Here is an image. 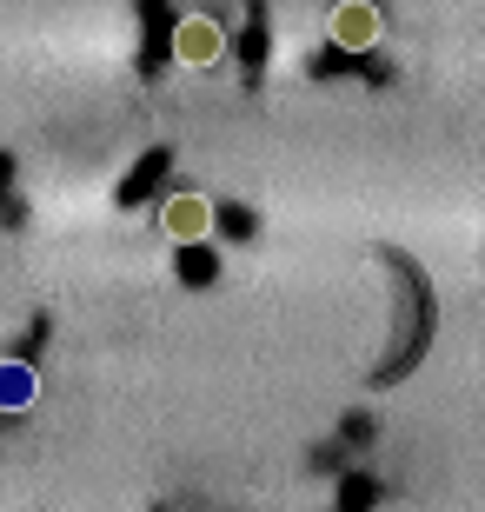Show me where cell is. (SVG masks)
Returning <instances> with one entry per match:
<instances>
[{
  "instance_id": "obj_1",
  "label": "cell",
  "mask_w": 485,
  "mask_h": 512,
  "mask_svg": "<svg viewBox=\"0 0 485 512\" xmlns=\"http://www.w3.org/2000/svg\"><path fill=\"white\" fill-rule=\"evenodd\" d=\"M173 60L180 67H220L226 60V27L220 20H206V14H187V20H173Z\"/></svg>"
},
{
  "instance_id": "obj_2",
  "label": "cell",
  "mask_w": 485,
  "mask_h": 512,
  "mask_svg": "<svg viewBox=\"0 0 485 512\" xmlns=\"http://www.w3.org/2000/svg\"><path fill=\"white\" fill-rule=\"evenodd\" d=\"M326 34H333V47H346V54H366L379 40V7L373 0H339L333 14H326Z\"/></svg>"
},
{
  "instance_id": "obj_3",
  "label": "cell",
  "mask_w": 485,
  "mask_h": 512,
  "mask_svg": "<svg viewBox=\"0 0 485 512\" xmlns=\"http://www.w3.org/2000/svg\"><path fill=\"white\" fill-rule=\"evenodd\" d=\"M167 233L173 240H200V233H213V207H206L200 193H173L167 200Z\"/></svg>"
},
{
  "instance_id": "obj_4",
  "label": "cell",
  "mask_w": 485,
  "mask_h": 512,
  "mask_svg": "<svg viewBox=\"0 0 485 512\" xmlns=\"http://www.w3.org/2000/svg\"><path fill=\"white\" fill-rule=\"evenodd\" d=\"M0 406H27V373H20V366L0 373Z\"/></svg>"
}]
</instances>
